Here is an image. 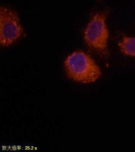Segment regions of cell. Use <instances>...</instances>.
<instances>
[{"label":"cell","instance_id":"obj_1","mask_svg":"<svg viewBox=\"0 0 135 152\" xmlns=\"http://www.w3.org/2000/svg\"><path fill=\"white\" fill-rule=\"evenodd\" d=\"M64 66L67 76L79 83L96 82L102 75L94 61L83 51H76L69 56L65 61Z\"/></svg>","mask_w":135,"mask_h":152},{"label":"cell","instance_id":"obj_2","mask_svg":"<svg viewBox=\"0 0 135 152\" xmlns=\"http://www.w3.org/2000/svg\"><path fill=\"white\" fill-rule=\"evenodd\" d=\"M23 28L16 12L5 7L0 10V42L3 46L11 45L21 37Z\"/></svg>","mask_w":135,"mask_h":152},{"label":"cell","instance_id":"obj_3","mask_svg":"<svg viewBox=\"0 0 135 152\" xmlns=\"http://www.w3.org/2000/svg\"><path fill=\"white\" fill-rule=\"evenodd\" d=\"M105 16L97 14L89 22L84 32L86 42L90 47L101 52L107 50L109 33L105 23Z\"/></svg>","mask_w":135,"mask_h":152},{"label":"cell","instance_id":"obj_4","mask_svg":"<svg viewBox=\"0 0 135 152\" xmlns=\"http://www.w3.org/2000/svg\"><path fill=\"white\" fill-rule=\"evenodd\" d=\"M119 46L120 51L124 54L135 57V38L124 37Z\"/></svg>","mask_w":135,"mask_h":152}]
</instances>
